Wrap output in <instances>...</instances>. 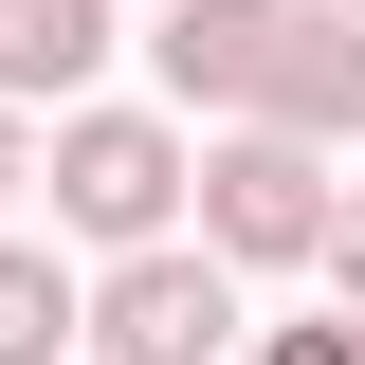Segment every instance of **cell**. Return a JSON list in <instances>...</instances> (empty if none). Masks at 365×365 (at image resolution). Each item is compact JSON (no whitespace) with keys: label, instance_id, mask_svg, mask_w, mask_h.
Masks as SVG:
<instances>
[{"label":"cell","instance_id":"1","mask_svg":"<svg viewBox=\"0 0 365 365\" xmlns=\"http://www.w3.org/2000/svg\"><path fill=\"white\" fill-rule=\"evenodd\" d=\"M182 201H201V256H220V274H274V256H311V237H329V146L237 128V146L182 165Z\"/></svg>","mask_w":365,"mask_h":365},{"label":"cell","instance_id":"2","mask_svg":"<svg viewBox=\"0 0 365 365\" xmlns=\"http://www.w3.org/2000/svg\"><path fill=\"white\" fill-rule=\"evenodd\" d=\"M55 220L110 237V256H146V237L182 220V128L165 110H73V128H55Z\"/></svg>","mask_w":365,"mask_h":365},{"label":"cell","instance_id":"3","mask_svg":"<svg viewBox=\"0 0 365 365\" xmlns=\"http://www.w3.org/2000/svg\"><path fill=\"white\" fill-rule=\"evenodd\" d=\"M220 329H237V274L182 237H146V256H110V292H73V347H110V365H201Z\"/></svg>","mask_w":365,"mask_h":365},{"label":"cell","instance_id":"4","mask_svg":"<svg viewBox=\"0 0 365 365\" xmlns=\"http://www.w3.org/2000/svg\"><path fill=\"white\" fill-rule=\"evenodd\" d=\"M237 110L292 128V146H347V128H365V37H347V19H311V0H274V55H256Z\"/></svg>","mask_w":365,"mask_h":365},{"label":"cell","instance_id":"5","mask_svg":"<svg viewBox=\"0 0 365 365\" xmlns=\"http://www.w3.org/2000/svg\"><path fill=\"white\" fill-rule=\"evenodd\" d=\"M146 55H165L182 110H237V91H256V55H274V0H165V19H146Z\"/></svg>","mask_w":365,"mask_h":365},{"label":"cell","instance_id":"6","mask_svg":"<svg viewBox=\"0 0 365 365\" xmlns=\"http://www.w3.org/2000/svg\"><path fill=\"white\" fill-rule=\"evenodd\" d=\"M110 55V0H0V110H55Z\"/></svg>","mask_w":365,"mask_h":365},{"label":"cell","instance_id":"7","mask_svg":"<svg viewBox=\"0 0 365 365\" xmlns=\"http://www.w3.org/2000/svg\"><path fill=\"white\" fill-rule=\"evenodd\" d=\"M55 347H73V274L37 237H0V365H55Z\"/></svg>","mask_w":365,"mask_h":365},{"label":"cell","instance_id":"8","mask_svg":"<svg viewBox=\"0 0 365 365\" xmlns=\"http://www.w3.org/2000/svg\"><path fill=\"white\" fill-rule=\"evenodd\" d=\"M256 365H365V311H329V329H274Z\"/></svg>","mask_w":365,"mask_h":365},{"label":"cell","instance_id":"9","mask_svg":"<svg viewBox=\"0 0 365 365\" xmlns=\"http://www.w3.org/2000/svg\"><path fill=\"white\" fill-rule=\"evenodd\" d=\"M329 274H347V311H365V201H329V237H311Z\"/></svg>","mask_w":365,"mask_h":365},{"label":"cell","instance_id":"10","mask_svg":"<svg viewBox=\"0 0 365 365\" xmlns=\"http://www.w3.org/2000/svg\"><path fill=\"white\" fill-rule=\"evenodd\" d=\"M19 182H37V165H19V110H0V201H19Z\"/></svg>","mask_w":365,"mask_h":365},{"label":"cell","instance_id":"11","mask_svg":"<svg viewBox=\"0 0 365 365\" xmlns=\"http://www.w3.org/2000/svg\"><path fill=\"white\" fill-rule=\"evenodd\" d=\"M311 19H347V37H365V0H311Z\"/></svg>","mask_w":365,"mask_h":365}]
</instances>
